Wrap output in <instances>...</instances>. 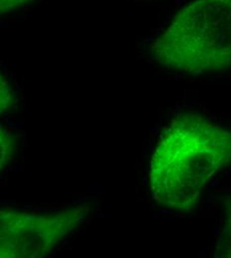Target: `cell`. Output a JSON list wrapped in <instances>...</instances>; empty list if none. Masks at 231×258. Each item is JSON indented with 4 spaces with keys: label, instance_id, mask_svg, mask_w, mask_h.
<instances>
[{
    "label": "cell",
    "instance_id": "1",
    "mask_svg": "<svg viewBox=\"0 0 231 258\" xmlns=\"http://www.w3.org/2000/svg\"><path fill=\"white\" fill-rule=\"evenodd\" d=\"M231 166V128L196 109L177 112L160 133L150 161L155 203L191 213L208 184Z\"/></svg>",
    "mask_w": 231,
    "mask_h": 258
},
{
    "label": "cell",
    "instance_id": "2",
    "mask_svg": "<svg viewBox=\"0 0 231 258\" xmlns=\"http://www.w3.org/2000/svg\"><path fill=\"white\" fill-rule=\"evenodd\" d=\"M152 54L171 71L190 75L231 68V0H196L156 39Z\"/></svg>",
    "mask_w": 231,
    "mask_h": 258
},
{
    "label": "cell",
    "instance_id": "3",
    "mask_svg": "<svg viewBox=\"0 0 231 258\" xmlns=\"http://www.w3.org/2000/svg\"><path fill=\"white\" fill-rule=\"evenodd\" d=\"M92 211L91 204L51 212L0 208V258H41L52 253Z\"/></svg>",
    "mask_w": 231,
    "mask_h": 258
},
{
    "label": "cell",
    "instance_id": "4",
    "mask_svg": "<svg viewBox=\"0 0 231 258\" xmlns=\"http://www.w3.org/2000/svg\"><path fill=\"white\" fill-rule=\"evenodd\" d=\"M217 256L231 258V201L224 208V225L217 245Z\"/></svg>",
    "mask_w": 231,
    "mask_h": 258
},
{
    "label": "cell",
    "instance_id": "5",
    "mask_svg": "<svg viewBox=\"0 0 231 258\" xmlns=\"http://www.w3.org/2000/svg\"><path fill=\"white\" fill-rule=\"evenodd\" d=\"M14 140L10 131L0 124V171L10 161L13 152Z\"/></svg>",
    "mask_w": 231,
    "mask_h": 258
},
{
    "label": "cell",
    "instance_id": "6",
    "mask_svg": "<svg viewBox=\"0 0 231 258\" xmlns=\"http://www.w3.org/2000/svg\"><path fill=\"white\" fill-rule=\"evenodd\" d=\"M12 101L11 89L5 78L0 74V114L6 111Z\"/></svg>",
    "mask_w": 231,
    "mask_h": 258
},
{
    "label": "cell",
    "instance_id": "7",
    "mask_svg": "<svg viewBox=\"0 0 231 258\" xmlns=\"http://www.w3.org/2000/svg\"><path fill=\"white\" fill-rule=\"evenodd\" d=\"M32 0H0V15L16 10Z\"/></svg>",
    "mask_w": 231,
    "mask_h": 258
}]
</instances>
